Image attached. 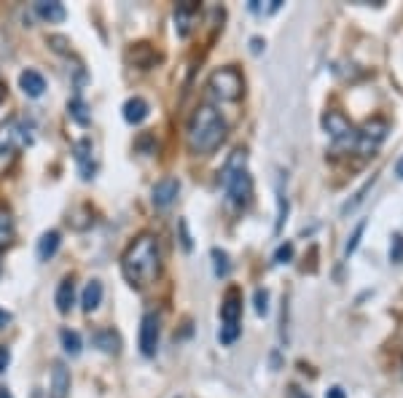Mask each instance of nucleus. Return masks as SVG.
Masks as SVG:
<instances>
[{
  "label": "nucleus",
  "instance_id": "f257e3e1",
  "mask_svg": "<svg viewBox=\"0 0 403 398\" xmlns=\"http://www.w3.org/2000/svg\"><path fill=\"white\" fill-rule=\"evenodd\" d=\"M121 272L132 288H145L161 275L159 239L154 234H138L121 256Z\"/></svg>",
  "mask_w": 403,
  "mask_h": 398
},
{
  "label": "nucleus",
  "instance_id": "f03ea898",
  "mask_svg": "<svg viewBox=\"0 0 403 398\" xmlns=\"http://www.w3.org/2000/svg\"><path fill=\"white\" fill-rule=\"evenodd\" d=\"M186 140H188L191 154L207 157L226 140V121L221 119V113L213 105H199L188 121Z\"/></svg>",
  "mask_w": 403,
  "mask_h": 398
},
{
  "label": "nucleus",
  "instance_id": "7ed1b4c3",
  "mask_svg": "<svg viewBox=\"0 0 403 398\" xmlns=\"http://www.w3.org/2000/svg\"><path fill=\"white\" fill-rule=\"evenodd\" d=\"M221 183H223V191H226V202L231 207H247V202L253 197V178L247 173V154L237 148L229 161L223 164V173H221Z\"/></svg>",
  "mask_w": 403,
  "mask_h": 398
},
{
  "label": "nucleus",
  "instance_id": "20e7f679",
  "mask_svg": "<svg viewBox=\"0 0 403 398\" xmlns=\"http://www.w3.org/2000/svg\"><path fill=\"white\" fill-rule=\"evenodd\" d=\"M207 89L210 95L221 102H234L242 95V76L234 67H221L207 79Z\"/></svg>",
  "mask_w": 403,
  "mask_h": 398
},
{
  "label": "nucleus",
  "instance_id": "39448f33",
  "mask_svg": "<svg viewBox=\"0 0 403 398\" xmlns=\"http://www.w3.org/2000/svg\"><path fill=\"white\" fill-rule=\"evenodd\" d=\"M384 138H387V124L384 121H368L363 129H355V145L352 148L363 157H368L382 145Z\"/></svg>",
  "mask_w": 403,
  "mask_h": 398
},
{
  "label": "nucleus",
  "instance_id": "423d86ee",
  "mask_svg": "<svg viewBox=\"0 0 403 398\" xmlns=\"http://www.w3.org/2000/svg\"><path fill=\"white\" fill-rule=\"evenodd\" d=\"M159 315L156 312H145L140 320V353L145 358H154L159 350Z\"/></svg>",
  "mask_w": 403,
  "mask_h": 398
},
{
  "label": "nucleus",
  "instance_id": "0eeeda50",
  "mask_svg": "<svg viewBox=\"0 0 403 398\" xmlns=\"http://www.w3.org/2000/svg\"><path fill=\"white\" fill-rule=\"evenodd\" d=\"M322 127L328 129V135L334 138V143H336V145H355V129L349 127V121L344 119L342 113H336V111L325 113V119H322Z\"/></svg>",
  "mask_w": 403,
  "mask_h": 398
},
{
  "label": "nucleus",
  "instance_id": "6e6552de",
  "mask_svg": "<svg viewBox=\"0 0 403 398\" xmlns=\"http://www.w3.org/2000/svg\"><path fill=\"white\" fill-rule=\"evenodd\" d=\"M27 140H30L27 138V129H24L17 119L0 124V151H6V154H17Z\"/></svg>",
  "mask_w": 403,
  "mask_h": 398
},
{
  "label": "nucleus",
  "instance_id": "1a4fd4ad",
  "mask_svg": "<svg viewBox=\"0 0 403 398\" xmlns=\"http://www.w3.org/2000/svg\"><path fill=\"white\" fill-rule=\"evenodd\" d=\"M73 157H76V164H79V170H81V178L83 180L94 178L97 164H94V145H92V140L81 138L79 143L73 145Z\"/></svg>",
  "mask_w": 403,
  "mask_h": 398
},
{
  "label": "nucleus",
  "instance_id": "9d476101",
  "mask_svg": "<svg viewBox=\"0 0 403 398\" xmlns=\"http://www.w3.org/2000/svg\"><path fill=\"white\" fill-rule=\"evenodd\" d=\"M178 191H181V183L178 178H164L159 180L156 186H154V191H151V199H154V205L156 207H170L175 197H178Z\"/></svg>",
  "mask_w": 403,
  "mask_h": 398
},
{
  "label": "nucleus",
  "instance_id": "9b49d317",
  "mask_svg": "<svg viewBox=\"0 0 403 398\" xmlns=\"http://www.w3.org/2000/svg\"><path fill=\"white\" fill-rule=\"evenodd\" d=\"M197 11H199V6L197 3H181L178 8H175V27H178V35H188L191 33V24H194V19H197Z\"/></svg>",
  "mask_w": 403,
  "mask_h": 398
},
{
  "label": "nucleus",
  "instance_id": "f8f14e48",
  "mask_svg": "<svg viewBox=\"0 0 403 398\" xmlns=\"http://www.w3.org/2000/svg\"><path fill=\"white\" fill-rule=\"evenodd\" d=\"M242 318V294L237 288H231L221 304V320L223 323H240Z\"/></svg>",
  "mask_w": 403,
  "mask_h": 398
},
{
  "label": "nucleus",
  "instance_id": "ddd939ff",
  "mask_svg": "<svg viewBox=\"0 0 403 398\" xmlns=\"http://www.w3.org/2000/svg\"><path fill=\"white\" fill-rule=\"evenodd\" d=\"M35 14H38L43 22H49V24H60V22H65V17H67L65 6L57 3V0H38V3H35Z\"/></svg>",
  "mask_w": 403,
  "mask_h": 398
},
{
  "label": "nucleus",
  "instance_id": "4468645a",
  "mask_svg": "<svg viewBox=\"0 0 403 398\" xmlns=\"http://www.w3.org/2000/svg\"><path fill=\"white\" fill-rule=\"evenodd\" d=\"M19 86L27 97H40L46 92V79L40 76L38 70H24L19 76Z\"/></svg>",
  "mask_w": 403,
  "mask_h": 398
},
{
  "label": "nucleus",
  "instance_id": "2eb2a0df",
  "mask_svg": "<svg viewBox=\"0 0 403 398\" xmlns=\"http://www.w3.org/2000/svg\"><path fill=\"white\" fill-rule=\"evenodd\" d=\"M92 342H94V347H97V350L108 353V356H116V353H119V347H121V339H119V334H116L113 328H100V331H94Z\"/></svg>",
  "mask_w": 403,
  "mask_h": 398
},
{
  "label": "nucleus",
  "instance_id": "dca6fc26",
  "mask_svg": "<svg viewBox=\"0 0 403 398\" xmlns=\"http://www.w3.org/2000/svg\"><path fill=\"white\" fill-rule=\"evenodd\" d=\"M76 304V285H73V278H65L57 288V310L62 315H67Z\"/></svg>",
  "mask_w": 403,
  "mask_h": 398
},
{
  "label": "nucleus",
  "instance_id": "f3484780",
  "mask_svg": "<svg viewBox=\"0 0 403 398\" xmlns=\"http://www.w3.org/2000/svg\"><path fill=\"white\" fill-rule=\"evenodd\" d=\"M124 119L129 124H142L148 119V102L142 97H129L124 102Z\"/></svg>",
  "mask_w": 403,
  "mask_h": 398
},
{
  "label": "nucleus",
  "instance_id": "a211bd4d",
  "mask_svg": "<svg viewBox=\"0 0 403 398\" xmlns=\"http://www.w3.org/2000/svg\"><path fill=\"white\" fill-rule=\"evenodd\" d=\"M67 390H70V374H67L65 363H54V369H51V396L65 398Z\"/></svg>",
  "mask_w": 403,
  "mask_h": 398
},
{
  "label": "nucleus",
  "instance_id": "6ab92c4d",
  "mask_svg": "<svg viewBox=\"0 0 403 398\" xmlns=\"http://www.w3.org/2000/svg\"><path fill=\"white\" fill-rule=\"evenodd\" d=\"M100 301H102V282L100 280L86 282L83 296H81V307H83V312H94V310L100 307Z\"/></svg>",
  "mask_w": 403,
  "mask_h": 398
},
{
  "label": "nucleus",
  "instance_id": "aec40b11",
  "mask_svg": "<svg viewBox=\"0 0 403 398\" xmlns=\"http://www.w3.org/2000/svg\"><path fill=\"white\" fill-rule=\"evenodd\" d=\"M60 242H62V237H60V232L57 229H51V232H46L43 237L38 239V259L40 261H49L57 250H60Z\"/></svg>",
  "mask_w": 403,
  "mask_h": 398
},
{
  "label": "nucleus",
  "instance_id": "412c9836",
  "mask_svg": "<svg viewBox=\"0 0 403 398\" xmlns=\"http://www.w3.org/2000/svg\"><path fill=\"white\" fill-rule=\"evenodd\" d=\"M14 239V218L6 207H0V248H6Z\"/></svg>",
  "mask_w": 403,
  "mask_h": 398
},
{
  "label": "nucleus",
  "instance_id": "4be33fe9",
  "mask_svg": "<svg viewBox=\"0 0 403 398\" xmlns=\"http://www.w3.org/2000/svg\"><path fill=\"white\" fill-rule=\"evenodd\" d=\"M67 113H70V119L79 121L81 127H86L89 124V113H86V102L81 97H73L67 102Z\"/></svg>",
  "mask_w": 403,
  "mask_h": 398
},
{
  "label": "nucleus",
  "instance_id": "5701e85b",
  "mask_svg": "<svg viewBox=\"0 0 403 398\" xmlns=\"http://www.w3.org/2000/svg\"><path fill=\"white\" fill-rule=\"evenodd\" d=\"M62 347H65V353L67 356H79L81 353V337H79V331H70V328H62Z\"/></svg>",
  "mask_w": 403,
  "mask_h": 398
},
{
  "label": "nucleus",
  "instance_id": "b1692460",
  "mask_svg": "<svg viewBox=\"0 0 403 398\" xmlns=\"http://www.w3.org/2000/svg\"><path fill=\"white\" fill-rule=\"evenodd\" d=\"M242 326L240 323H223L221 326V334H218V339H221L223 344H231V342H237V337H240Z\"/></svg>",
  "mask_w": 403,
  "mask_h": 398
},
{
  "label": "nucleus",
  "instance_id": "393cba45",
  "mask_svg": "<svg viewBox=\"0 0 403 398\" xmlns=\"http://www.w3.org/2000/svg\"><path fill=\"white\" fill-rule=\"evenodd\" d=\"M363 232H365V223H358L355 226V232H352V237L347 239V245H344V253L349 256V253H355V248H358V242H361V237H363Z\"/></svg>",
  "mask_w": 403,
  "mask_h": 398
},
{
  "label": "nucleus",
  "instance_id": "a878e982",
  "mask_svg": "<svg viewBox=\"0 0 403 398\" xmlns=\"http://www.w3.org/2000/svg\"><path fill=\"white\" fill-rule=\"evenodd\" d=\"M390 261H395V264H401L403 261V237L401 234L393 237V245H390Z\"/></svg>",
  "mask_w": 403,
  "mask_h": 398
},
{
  "label": "nucleus",
  "instance_id": "bb28decb",
  "mask_svg": "<svg viewBox=\"0 0 403 398\" xmlns=\"http://www.w3.org/2000/svg\"><path fill=\"white\" fill-rule=\"evenodd\" d=\"M277 8H280V0H272L269 6H263L258 0L250 3V11H253V14H272V11H277Z\"/></svg>",
  "mask_w": 403,
  "mask_h": 398
},
{
  "label": "nucleus",
  "instance_id": "cd10ccee",
  "mask_svg": "<svg viewBox=\"0 0 403 398\" xmlns=\"http://www.w3.org/2000/svg\"><path fill=\"white\" fill-rule=\"evenodd\" d=\"M213 259H215V275H218V278H226V275H229L226 253H221V250H213Z\"/></svg>",
  "mask_w": 403,
  "mask_h": 398
},
{
  "label": "nucleus",
  "instance_id": "c85d7f7f",
  "mask_svg": "<svg viewBox=\"0 0 403 398\" xmlns=\"http://www.w3.org/2000/svg\"><path fill=\"white\" fill-rule=\"evenodd\" d=\"M290 256H293V245H290V242H285V245H280V248H277V253H274V261H277V264H285V261H290Z\"/></svg>",
  "mask_w": 403,
  "mask_h": 398
},
{
  "label": "nucleus",
  "instance_id": "c756f323",
  "mask_svg": "<svg viewBox=\"0 0 403 398\" xmlns=\"http://www.w3.org/2000/svg\"><path fill=\"white\" fill-rule=\"evenodd\" d=\"M266 310H269V307H266V291H258V294H256V312L263 315Z\"/></svg>",
  "mask_w": 403,
  "mask_h": 398
},
{
  "label": "nucleus",
  "instance_id": "7c9ffc66",
  "mask_svg": "<svg viewBox=\"0 0 403 398\" xmlns=\"http://www.w3.org/2000/svg\"><path fill=\"white\" fill-rule=\"evenodd\" d=\"M8 363H11V353H8V347H0V374L8 369Z\"/></svg>",
  "mask_w": 403,
  "mask_h": 398
},
{
  "label": "nucleus",
  "instance_id": "2f4dec72",
  "mask_svg": "<svg viewBox=\"0 0 403 398\" xmlns=\"http://www.w3.org/2000/svg\"><path fill=\"white\" fill-rule=\"evenodd\" d=\"M325 398H344V390L342 388H331V390L325 393Z\"/></svg>",
  "mask_w": 403,
  "mask_h": 398
},
{
  "label": "nucleus",
  "instance_id": "473e14b6",
  "mask_svg": "<svg viewBox=\"0 0 403 398\" xmlns=\"http://www.w3.org/2000/svg\"><path fill=\"white\" fill-rule=\"evenodd\" d=\"M8 323H11V315H8L6 310H0V328H6Z\"/></svg>",
  "mask_w": 403,
  "mask_h": 398
},
{
  "label": "nucleus",
  "instance_id": "72a5a7b5",
  "mask_svg": "<svg viewBox=\"0 0 403 398\" xmlns=\"http://www.w3.org/2000/svg\"><path fill=\"white\" fill-rule=\"evenodd\" d=\"M253 51H256V54L261 51V40H258V38H253Z\"/></svg>",
  "mask_w": 403,
  "mask_h": 398
},
{
  "label": "nucleus",
  "instance_id": "f704fd0d",
  "mask_svg": "<svg viewBox=\"0 0 403 398\" xmlns=\"http://www.w3.org/2000/svg\"><path fill=\"white\" fill-rule=\"evenodd\" d=\"M0 398H14V396L8 393V388H0Z\"/></svg>",
  "mask_w": 403,
  "mask_h": 398
},
{
  "label": "nucleus",
  "instance_id": "c9c22d12",
  "mask_svg": "<svg viewBox=\"0 0 403 398\" xmlns=\"http://www.w3.org/2000/svg\"><path fill=\"white\" fill-rule=\"evenodd\" d=\"M3 100H6V86L0 83V102H3Z\"/></svg>",
  "mask_w": 403,
  "mask_h": 398
},
{
  "label": "nucleus",
  "instance_id": "e433bc0d",
  "mask_svg": "<svg viewBox=\"0 0 403 398\" xmlns=\"http://www.w3.org/2000/svg\"><path fill=\"white\" fill-rule=\"evenodd\" d=\"M395 170H398V175H401V178H403V159L398 161V167H395Z\"/></svg>",
  "mask_w": 403,
  "mask_h": 398
}]
</instances>
